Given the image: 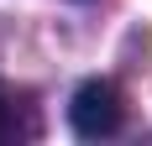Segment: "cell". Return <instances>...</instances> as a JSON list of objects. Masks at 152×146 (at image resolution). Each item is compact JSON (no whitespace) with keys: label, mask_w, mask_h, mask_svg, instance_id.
Here are the masks:
<instances>
[{"label":"cell","mask_w":152,"mask_h":146,"mask_svg":"<svg viewBox=\"0 0 152 146\" xmlns=\"http://www.w3.org/2000/svg\"><path fill=\"white\" fill-rule=\"evenodd\" d=\"M68 125H74L84 141H100V136H115L126 125V94L110 78H84L68 99Z\"/></svg>","instance_id":"obj_1"},{"label":"cell","mask_w":152,"mask_h":146,"mask_svg":"<svg viewBox=\"0 0 152 146\" xmlns=\"http://www.w3.org/2000/svg\"><path fill=\"white\" fill-rule=\"evenodd\" d=\"M11 131H16V104H11V94L0 89V141H11Z\"/></svg>","instance_id":"obj_2"}]
</instances>
